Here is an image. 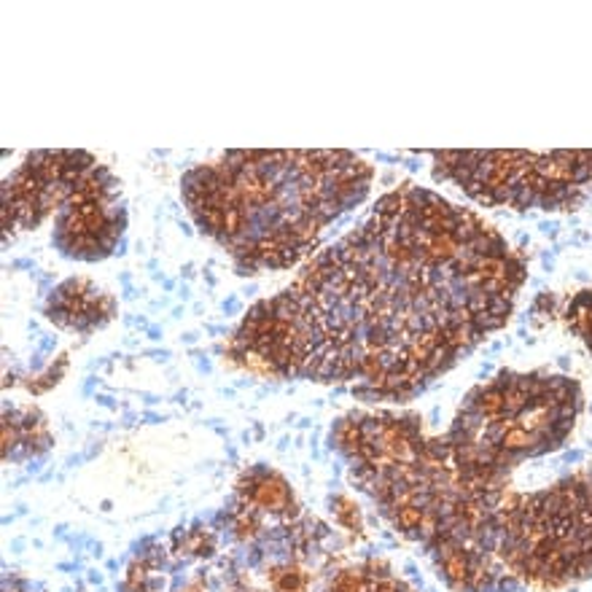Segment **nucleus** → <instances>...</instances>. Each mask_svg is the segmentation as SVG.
I'll list each match as a JSON object with an SVG mask.
<instances>
[{
    "instance_id": "obj_1",
    "label": "nucleus",
    "mask_w": 592,
    "mask_h": 592,
    "mask_svg": "<svg viewBox=\"0 0 592 592\" xmlns=\"http://www.w3.org/2000/svg\"><path fill=\"white\" fill-rule=\"evenodd\" d=\"M525 258L474 210L401 183L229 339L245 369L407 396L509 321Z\"/></svg>"
},
{
    "instance_id": "obj_2",
    "label": "nucleus",
    "mask_w": 592,
    "mask_h": 592,
    "mask_svg": "<svg viewBox=\"0 0 592 592\" xmlns=\"http://www.w3.org/2000/svg\"><path fill=\"white\" fill-rule=\"evenodd\" d=\"M371 178L350 151H226L186 170L181 194L237 275H258L310 256L326 229L366 199Z\"/></svg>"
},
{
    "instance_id": "obj_3",
    "label": "nucleus",
    "mask_w": 592,
    "mask_h": 592,
    "mask_svg": "<svg viewBox=\"0 0 592 592\" xmlns=\"http://www.w3.org/2000/svg\"><path fill=\"white\" fill-rule=\"evenodd\" d=\"M579 407V385L568 377L503 371L466 396L442 439L444 461L474 501H501V476L525 458L560 447Z\"/></svg>"
},
{
    "instance_id": "obj_4",
    "label": "nucleus",
    "mask_w": 592,
    "mask_h": 592,
    "mask_svg": "<svg viewBox=\"0 0 592 592\" xmlns=\"http://www.w3.org/2000/svg\"><path fill=\"white\" fill-rule=\"evenodd\" d=\"M434 175L479 205L560 210L592 183V151H434Z\"/></svg>"
},
{
    "instance_id": "obj_5",
    "label": "nucleus",
    "mask_w": 592,
    "mask_h": 592,
    "mask_svg": "<svg viewBox=\"0 0 592 592\" xmlns=\"http://www.w3.org/2000/svg\"><path fill=\"white\" fill-rule=\"evenodd\" d=\"M129 592H237L232 560L208 528H178L135 557L127 574Z\"/></svg>"
},
{
    "instance_id": "obj_6",
    "label": "nucleus",
    "mask_w": 592,
    "mask_h": 592,
    "mask_svg": "<svg viewBox=\"0 0 592 592\" xmlns=\"http://www.w3.org/2000/svg\"><path fill=\"white\" fill-rule=\"evenodd\" d=\"M124 226L121 183L108 167L95 164L57 210L51 242L68 258L100 261L116 250Z\"/></svg>"
},
{
    "instance_id": "obj_7",
    "label": "nucleus",
    "mask_w": 592,
    "mask_h": 592,
    "mask_svg": "<svg viewBox=\"0 0 592 592\" xmlns=\"http://www.w3.org/2000/svg\"><path fill=\"white\" fill-rule=\"evenodd\" d=\"M97 164L84 151H35L3 181V235L30 232L62 208L78 181Z\"/></svg>"
},
{
    "instance_id": "obj_8",
    "label": "nucleus",
    "mask_w": 592,
    "mask_h": 592,
    "mask_svg": "<svg viewBox=\"0 0 592 592\" xmlns=\"http://www.w3.org/2000/svg\"><path fill=\"white\" fill-rule=\"evenodd\" d=\"M113 310H116L113 299L84 277L65 280L57 291H51L49 304H46L49 321L76 331L100 329L113 318Z\"/></svg>"
},
{
    "instance_id": "obj_9",
    "label": "nucleus",
    "mask_w": 592,
    "mask_h": 592,
    "mask_svg": "<svg viewBox=\"0 0 592 592\" xmlns=\"http://www.w3.org/2000/svg\"><path fill=\"white\" fill-rule=\"evenodd\" d=\"M49 447V431L35 409H16L3 417V458L19 461Z\"/></svg>"
}]
</instances>
